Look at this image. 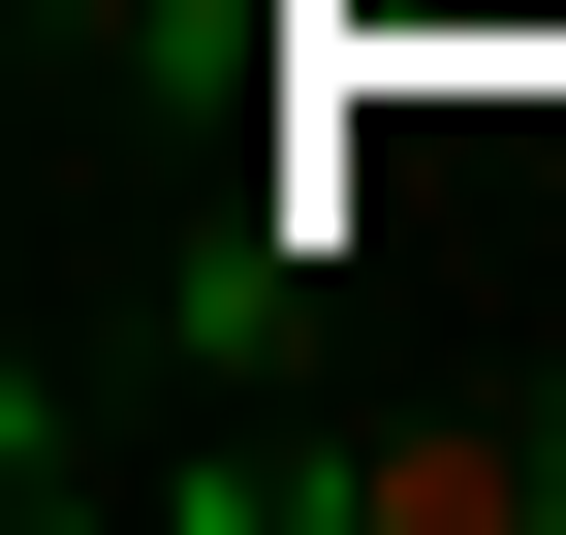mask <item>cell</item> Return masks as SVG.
Listing matches in <instances>:
<instances>
[{"instance_id":"6da1fadb","label":"cell","mask_w":566,"mask_h":535,"mask_svg":"<svg viewBox=\"0 0 566 535\" xmlns=\"http://www.w3.org/2000/svg\"><path fill=\"white\" fill-rule=\"evenodd\" d=\"M283 504H378V535H566V378H535V410H409V441H346V473H283Z\"/></svg>"}]
</instances>
